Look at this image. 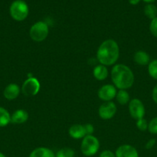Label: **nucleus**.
Returning <instances> with one entry per match:
<instances>
[{"mask_svg": "<svg viewBox=\"0 0 157 157\" xmlns=\"http://www.w3.org/2000/svg\"><path fill=\"white\" fill-rule=\"evenodd\" d=\"M49 35V26L44 21H37L32 25L29 30V36L36 42H41L47 38Z\"/></svg>", "mask_w": 157, "mask_h": 157, "instance_id": "39448f33", "label": "nucleus"}, {"mask_svg": "<svg viewBox=\"0 0 157 157\" xmlns=\"http://www.w3.org/2000/svg\"><path fill=\"white\" fill-rule=\"evenodd\" d=\"M148 130L152 134H157V117H154L148 124Z\"/></svg>", "mask_w": 157, "mask_h": 157, "instance_id": "4be33fe9", "label": "nucleus"}, {"mask_svg": "<svg viewBox=\"0 0 157 157\" xmlns=\"http://www.w3.org/2000/svg\"><path fill=\"white\" fill-rule=\"evenodd\" d=\"M148 124H149V123L147 122L146 119H144V117L137 120L136 121L137 128L141 131H145V130H148Z\"/></svg>", "mask_w": 157, "mask_h": 157, "instance_id": "5701e85b", "label": "nucleus"}, {"mask_svg": "<svg viewBox=\"0 0 157 157\" xmlns=\"http://www.w3.org/2000/svg\"><path fill=\"white\" fill-rule=\"evenodd\" d=\"M148 72L151 78L157 80V59L149 62L148 64Z\"/></svg>", "mask_w": 157, "mask_h": 157, "instance_id": "aec40b11", "label": "nucleus"}, {"mask_svg": "<svg viewBox=\"0 0 157 157\" xmlns=\"http://www.w3.org/2000/svg\"><path fill=\"white\" fill-rule=\"evenodd\" d=\"M129 111L130 116L136 121L144 117L145 113H146L144 104L139 99H137V98L131 100L129 104Z\"/></svg>", "mask_w": 157, "mask_h": 157, "instance_id": "0eeeda50", "label": "nucleus"}, {"mask_svg": "<svg viewBox=\"0 0 157 157\" xmlns=\"http://www.w3.org/2000/svg\"><path fill=\"white\" fill-rule=\"evenodd\" d=\"M111 78L114 86L119 90H126L134 84V75L128 66L115 64L111 71Z\"/></svg>", "mask_w": 157, "mask_h": 157, "instance_id": "f03ea898", "label": "nucleus"}, {"mask_svg": "<svg viewBox=\"0 0 157 157\" xmlns=\"http://www.w3.org/2000/svg\"><path fill=\"white\" fill-rule=\"evenodd\" d=\"M85 129H86V135H92L94 132V127L92 124H87L84 125Z\"/></svg>", "mask_w": 157, "mask_h": 157, "instance_id": "a878e982", "label": "nucleus"}, {"mask_svg": "<svg viewBox=\"0 0 157 157\" xmlns=\"http://www.w3.org/2000/svg\"><path fill=\"white\" fill-rule=\"evenodd\" d=\"M143 2H145L148 3V4H151L152 2H155V0H143Z\"/></svg>", "mask_w": 157, "mask_h": 157, "instance_id": "c756f323", "label": "nucleus"}, {"mask_svg": "<svg viewBox=\"0 0 157 157\" xmlns=\"http://www.w3.org/2000/svg\"><path fill=\"white\" fill-rule=\"evenodd\" d=\"M129 2L131 5H133V6H135V5H137L139 2L140 0H129Z\"/></svg>", "mask_w": 157, "mask_h": 157, "instance_id": "c85d7f7f", "label": "nucleus"}, {"mask_svg": "<svg viewBox=\"0 0 157 157\" xmlns=\"http://www.w3.org/2000/svg\"><path fill=\"white\" fill-rule=\"evenodd\" d=\"M40 90V83L38 79L33 77L27 78L22 86V92L27 97L35 96Z\"/></svg>", "mask_w": 157, "mask_h": 157, "instance_id": "423d86ee", "label": "nucleus"}, {"mask_svg": "<svg viewBox=\"0 0 157 157\" xmlns=\"http://www.w3.org/2000/svg\"><path fill=\"white\" fill-rule=\"evenodd\" d=\"M99 115L103 120H109L115 116L116 113V106L112 101L105 102L99 108Z\"/></svg>", "mask_w": 157, "mask_h": 157, "instance_id": "6e6552de", "label": "nucleus"}, {"mask_svg": "<svg viewBox=\"0 0 157 157\" xmlns=\"http://www.w3.org/2000/svg\"><path fill=\"white\" fill-rule=\"evenodd\" d=\"M0 157H6V156H5V155L3 154V153H2L1 152H0Z\"/></svg>", "mask_w": 157, "mask_h": 157, "instance_id": "7c9ffc66", "label": "nucleus"}, {"mask_svg": "<svg viewBox=\"0 0 157 157\" xmlns=\"http://www.w3.org/2000/svg\"><path fill=\"white\" fill-rule=\"evenodd\" d=\"M55 157H75V151L69 147H65L57 152Z\"/></svg>", "mask_w": 157, "mask_h": 157, "instance_id": "412c9836", "label": "nucleus"}, {"mask_svg": "<svg viewBox=\"0 0 157 157\" xmlns=\"http://www.w3.org/2000/svg\"><path fill=\"white\" fill-rule=\"evenodd\" d=\"M93 75L95 79L98 81H104L109 75V71L106 66L103 65V64L97 65L93 70Z\"/></svg>", "mask_w": 157, "mask_h": 157, "instance_id": "dca6fc26", "label": "nucleus"}, {"mask_svg": "<svg viewBox=\"0 0 157 157\" xmlns=\"http://www.w3.org/2000/svg\"><path fill=\"white\" fill-rule=\"evenodd\" d=\"M20 93V88L16 84H9L7 85L5 88L4 91H3V95H4L5 98L9 101H12L15 100V98H18Z\"/></svg>", "mask_w": 157, "mask_h": 157, "instance_id": "9b49d317", "label": "nucleus"}, {"mask_svg": "<svg viewBox=\"0 0 157 157\" xmlns=\"http://www.w3.org/2000/svg\"><path fill=\"white\" fill-rule=\"evenodd\" d=\"M99 141L92 135H87L83 139L81 144V151L86 156H92L99 149Z\"/></svg>", "mask_w": 157, "mask_h": 157, "instance_id": "20e7f679", "label": "nucleus"}, {"mask_svg": "<svg viewBox=\"0 0 157 157\" xmlns=\"http://www.w3.org/2000/svg\"><path fill=\"white\" fill-rule=\"evenodd\" d=\"M155 144H156V140H155V139H150L149 140H148L147 143H146L145 147H146V150H151V149L153 148L154 146L155 145Z\"/></svg>", "mask_w": 157, "mask_h": 157, "instance_id": "393cba45", "label": "nucleus"}, {"mask_svg": "<svg viewBox=\"0 0 157 157\" xmlns=\"http://www.w3.org/2000/svg\"><path fill=\"white\" fill-rule=\"evenodd\" d=\"M10 15L14 20L18 21H23L29 15L28 5L22 0H16L12 3L9 9Z\"/></svg>", "mask_w": 157, "mask_h": 157, "instance_id": "7ed1b4c3", "label": "nucleus"}, {"mask_svg": "<svg viewBox=\"0 0 157 157\" xmlns=\"http://www.w3.org/2000/svg\"><path fill=\"white\" fill-rule=\"evenodd\" d=\"M99 157H115V155L110 150H104L100 153Z\"/></svg>", "mask_w": 157, "mask_h": 157, "instance_id": "bb28decb", "label": "nucleus"}, {"mask_svg": "<svg viewBox=\"0 0 157 157\" xmlns=\"http://www.w3.org/2000/svg\"><path fill=\"white\" fill-rule=\"evenodd\" d=\"M152 98L154 102L157 104V84H155V86L153 87V89H152Z\"/></svg>", "mask_w": 157, "mask_h": 157, "instance_id": "cd10ccee", "label": "nucleus"}, {"mask_svg": "<svg viewBox=\"0 0 157 157\" xmlns=\"http://www.w3.org/2000/svg\"><path fill=\"white\" fill-rule=\"evenodd\" d=\"M97 59L99 62L105 66L115 64L119 57V48L113 39H107L103 41L97 51Z\"/></svg>", "mask_w": 157, "mask_h": 157, "instance_id": "f257e3e1", "label": "nucleus"}, {"mask_svg": "<svg viewBox=\"0 0 157 157\" xmlns=\"http://www.w3.org/2000/svg\"><path fill=\"white\" fill-rule=\"evenodd\" d=\"M69 134L73 139H83L87 136L84 125L81 124H74L71 126L69 130Z\"/></svg>", "mask_w": 157, "mask_h": 157, "instance_id": "f8f14e48", "label": "nucleus"}, {"mask_svg": "<svg viewBox=\"0 0 157 157\" xmlns=\"http://www.w3.org/2000/svg\"><path fill=\"white\" fill-rule=\"evenodd\" d=\"M144 14L147 18L152 20L157 17V7L153 4H147L144 7Z\"/></svg>", "mask_w": 157, "mask_h": 157, "instance_id": "a211bd4d", "label": "nucleus"}, {"mask_svg": "<svg viewBox=\"0 0 157 157\" xmlns=\"http://www.w3.org/2000/svg\"><path fill=\"white\" fill-rule=\"evenodd\" d=\"M116 88L112 84H105L98 90V97L106 102L111 101L116 96Z\"/></svg>", "mask_w": 157, "mask_h": 157, "instance_id": "1a4fd4ad", "label": "nucleus"}, {"mask_svg": "<svg viewBox=\"0 0 157 157\" xmlns=\"http://www.w3.org/2000/svg\"><path fill=\"white\" fill-rule=\"evenodd\" d=\"M29 157H55L53 151L46 147H38L32 151Z\"/></svg>", "mask_w": 157, "mask_h": 157, "instance_id": "2eb2a0df", "label": "nucleus"}, {"mask_svg": "<svg viewBox=\"0 0 157 157\" xmlns=\"http://www.w3.org/2000/svg\"><path fill=\"white\" fill-rule=\"evenodd\" d=\"M149 30H150L151 34L157 38V17L151 20L150 25H149Z\"/></svg>", "mask_w": 157, "mask_h": 157, "instance_id": "b1692460", "label": "nucleus"}, {"mask_svg": "<svg viewBox=\"0 0 157 157\" xmlns=\"http://www.w3.org/2000/svg\"><path fill=\"white\" fill-rule=\"evenodd\" d=\"M133 59L137 64L141 66L147 65L150 62L149 61H150V57H149V54L144 51H138V52H135Z\"/></svg>", "mask_w": 157, "mask_h": 157, "instance_id": "4468645a", "label": "nucleus"}, {"mask_svg": "<svg viewBox=\"0 0 157 157\" xmlns=\"http://www.w3.org/2000/svg\"><path fill=\"white\" fill-rule=\"evenodd\" d=\"M115 157H139L138 151L132 146L124 144L117 148Z\"/></svg>", "mask_w": 157, "mask_h": 157, "instance_id": "9d476101", "label": "nucleus"}, {"mask_svg": "<svg viewBox=\"0 0 157 157\" xmlns=\"http://www.w3.org/2000/svg\"><path fill=\"white\" fill-rule=\"evenodd\" d=\"M116 101L121 105H126L129 101V94L126 90H119L116 94Z\"/></svg>", "mask_w": 157, "mask_h": 157, "instance_id": "6ab92c4d", "label": "nucleus"}, {"mask_svg": "<svg viewBox=\"0 0 157 157\" xmlns=\"http://www.w3.org/2000/svg\"><path fill=\"white\" fill-rule=\"evenodd\" d=\"M29 119V113L22 109H19L14 112L11 116V122L15 124H22L26 123Z\"/></svg>", "mask_w": 157, "mask_h": 157, "instance_id": "ddd939ff", "label": "nucleus"}, {"mask_svg": "<svg viewBox=\"0 0 157 157\" xmlns=\"http://www.w3.org/2000/svg\"><path fill=\"white\" fill-rule=\"evenodd\" d=\"M11 122V115L4 107H0V127H4Z\"/></svg>", "mask_w": 157, "mask_h": 157, "instance_id": "f3484780", "label": "nucleus"}]
</instances>
